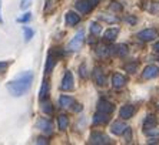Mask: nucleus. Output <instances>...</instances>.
<instances>
[{
    "label": "nucleus",
    "instance_id": "f257e3e1",
    "mask_svg": "<svg viewBox=\"0 0 159 145\" xmlns=\"http://www.w3.org/2000/svg\"><path fill=\"white\" fill-rule=\"evenodd\" d=\"M33 83V74L30 71H25L22 74H19L15 80H11L7 83V91L13 97H22L23 94H26L32 87Z\"/></svg>",
    "mask_w": 159,
    "mask_h": 145
},
{
    "label": "nucleus",
    "instance_id": "f03ea898",
    "mask_svg": "<svg viewBox=\"0 0 159 145\" xmlns=\"http://www.w3.org/2000/svg\"><path fill=\"white\" fill-rule=\"evenodd\" d=\"M83 41H85V33H83V30H80V31L76 33L73 36V39L69 41L67 50L69 51H79L82 48V46H83Z\"/></svg>",
    "mask_w": 159,
    "mask_h": 145
},
{
    "label": "nucleus",
    "instance_id": "7ed1b4c3",
    "mask_svg": "<svg viewBox=\"0 0 159 145\" xmlns=\"http://www.w3.org/2000/svg\"><path fill=\"white\" fill-rule=\"evenodd\" d=\"M75 88V81H73V74L69 70L65 72V76L60 83V90L62 91H72Z\"/></svg>",
    "mask_w": 159,
    "mask_h": 145
},
{
    "label": "nucleus",
    "instance_id": "20e7f679",
    "mask_svg": "<svg viewBox=\"0 0 159 145\" xmlns=\"http://www.w3.org/2000/svg\"><path fill=\"white\" fill-rule=\"evenodd\" d=\"M111 142L109 137L102 132H93L90 137H89V144H93V145H106Z\"/></svg>",
    "mask_w": 159,
    "mask_h": 145
},
{
    "label": "nucleus",
    "instance_id": "39448f33",
    "mask_svg": "<svg viewBox=\"0 0 159 145\" xmlns=\"http://www.w3.org/2000/svg\"><path fill=\"white\" fill-rule=\"evenodd\" d=\"M37 130H40L43 134H48L50 135L53 132V125H52V121L49 120V118H40V120L37 121L36 124Z\"/></svg>",
    "mask_w": 159,
    "mask_h": 145
},
{
    "label": "nucleus",
    "instance_id": "423d86ee",
    "mask_svg": "<svg viewBox=\"0 0 159 145\" xmlns=\"http://www.w3.org/2000/svg\"><path fill=\"white\" fill-rule=\"evenodd\" d=\"M158 37V31L155 29H145L138 33V39L141 41H152Z\"/></svg>",
    "mask_w": 159,
    "mask_h": 145
},
{
    "label": "nucleus",
    "instance_id": "0eeeda50",
    "mask_svg": "<svg viewBox=\"0 0 159 145\" xmlns=\"http://www.w3.org/2000/svg\"><path fill=\"white\" fill-rule=\"evenodd\" d=\"M158 76H159V68L156 65H148V67H145L143 72H142V77L145 80H151V78H155Z\"/></svg>",
    "mask_w": 159,
    "mask_h": 145
},
{
    "label": "nucleus",
    "instance_id": "6e6552de",
    "mask_svg": "<svg viewBox=\"0 0 159 145\" xmlns=\"http://www.w3.org/2000/svg\"><path fill=\"white\" fill-rule=\"evenodd\" d=\"M113 110H115V105L112 104V102L106 101V100H99V102H98V111H102L105 114H112Z\"/></svg>",
    "mask_w": 159,
    "mask_h": 145
},
{
    "label": "nucleus",
    "instance_id": "1a4fd4ad",
    "mask_svg": "<svg viewBox=\"0 0 159 145\" xmlns=\"http://www.w3.org/2000/svg\"><path fill=\"white\" fill-rule=\"evenodd\" d=\"M133 114H135V107L130 105V104L123 105L122 108H120V111H119V117L123 118V120H129V118H132Z\"/></svg>",
    "mask_w": 159,
    "mask_h": 145
},
{
    "label": "nucleus",
    "instance_id": "9d476101",
    "mask_svg": "<svg viewBox=\"0 0 159 145\" xmlns=\"http://www.w3.org/2000/svg\"><path fill=\"white\" fill-rule=\"evenodd\" d=\"M75 7L78 9L82 14H86V13H89V11L92 10L93 6L90 4V2H89V0H78V2H76V4H75Z\"/></svg>",
    "mask_w": 159,
    "mask_h": 145
},
{
    "label": "nucleus",
    "instance_id": "9b49d317",
    "mask_svg": "<svg viewBox=\"0 0 159 145\" xmlns=\"http://www.w3.org/2000/svg\"><path fill=\"white\" fill-rule=\"evenodd\" d=\"M125 84H126V77L122 76L120 72H115L112 76V85H113V88H122Z\"/></svg>",
    "mask_w": 159,
    "mask_h": 145
},
{
    "label": "nucleus",
    "instance_id": "f8f14e48",
    "mask_svg": "<svg viewBox=\"0 0 159 145\" xmlns=\"http://www.w3.org/2000/svg\"><path fill=\"white\" fill-rule=\"evenodd\" d=\"M93 80H95V83H96L98 85H100V87L106 84V78H105V74L102 72L100 67H95V70H93Z\"/></svg>",
    "mask_w": 159,
    "mask_h": 145
},
{
    "label": "nucleus",
    "instance_id": "ddd939ff",
    "mask_svg": "<svg viewBox=\"0 0 159 145\" xmlns=\"http://www.w3.org/2000/svg\"><path fill=\"white\" fill-rule=\"evenodd\" d=\"M126 128H128V125H126L125 122H122V121H116V122L112 124L111 132L112 134H115V135H122L126 131Z\"/></svg>",
    "mask_w": 159,
    "mask_h": 145
},
{
    "label": "nucleus",
    "instance_id": "4468645a",
    "mask_svg": "<svg viewBox=\"0 0 159 145\" xmlns=\"http://www.w3.org/2000/svg\"><path fill=\"white\" fill-rule=\"evenodd\" d=\"M59 105L62 108H72L75 105V100L70 97V95H60L59 98Z\"/></svg>",
    "mask_w": 159,
    "mask_h": 145
},
{
    "label": "nucleus",
    "instance_id": "2eb2a0df",
    "mask_svg": "<svg viewBox=\"0 0 159 145\" xmlns=\"http://www.w3.org/2000/svg\"><path fill=\"white\" fill-rule=\"evenodd\" d=\"M109 121V114H105L102 111H98L93 117V124L95 125H102V124H106Z\"/></svg>",
    "mask_w": 159,
    "mask_h": 145
},
{
    "label": "nucleus",
    "instance_id": "dca6fc26",
    "mask_svg": "<svg viewBox=\"0 0 159 145\" xmlns=\"http://www.w3.org/2000/svg\"><path fill=\"white\" fill-rule=\"evenodd\" d=\"M55 65H56V57L53 56L52 51H49V54H48V58H46V65H44V71L48 72H52V70L55 68Z\"/></svg>",
    "mask_w": 159,
    "mask_h": 145
},
{
    "label": "nucleus",
    "instance_id": "f3484780",
    "mask_svg": "<svg viewBox=\"0 0 159 145\" xmlns=\"http://www.w3.org/2000/svg\"><path fill=\"white\" fill-rule=\"evenodd\" d=\"M118 34H119V29H118V27H111V29H107L106 31H105L103 39L106 41H113L116 37H118Z\"/></svg>",
    "mask_w": 159,
    "mask_h": 145
},
{
    "label": "nucleus",
    "instance_id": "a211bd4d",
    "mask_svg": "<svg viewBox=\"0 0 159 145\" xmlns=\"http://www.w3.org/2000/svg\"><path fill=\"white\" fill-rule=\"evenodd\" d=\"M80 22V16L76 14L75 11H67L66 13V23L69 26H76Z\"/></svg>",
    "mask_w": 159,
    "mask_h": 145
},
{
    "label": "nucleus",
    "instance_id": "6ab92c4d",
    "mask_svg": "<svg viewBox=\"0 0 159 145\" xmlns=\"http://www.w3.org/2000/svg\"><path fill=\"white\" fill-rule=\"evenodd\" d=\"M156 124H158V121H156L155 115H148L146 118H145L143 130H145V131H148V130H151V128H155Z\"/></svg>",
    "mask_w": 159,
    "mask_h": 145
},
{
    "label": "nucleus",
    "instance_id": "aec40b11",
    "mask_svg": "<svg viewBox=\"0 0 159 145\" xmlns=\"http://www.w3.org/2000/svg\"><path fill=\"white\" fill-rule=\"evenodd\" d=\"M57 127H59L60 131H65L69 127V118H67V115L62 114V115L57 117Z\"/></svg>",
    "mask_w": 159,
    "mask_h": 145
},
{
    "label": "nucleus",
    "instance_id": "412c9836",
    "mask_svg": "<svg viewBox=\"0 0 159 145\" xmlns=\"http://www.w3.org/2000/svg\"><path fill=\"white\" fill-rule=\"evenodd\" d=\"M112 53H115V54L123 57V56L128 54V47H126L125 44H119V46H116V47L112 48Z\"/></svg>",
    "mask_w": 159,
    "mask_h": 145
},
{
    "label": "nucleus",
    "instance_id": "4be33fe9",
    "mask_svg": "<svg viewBox=\"0 0 159 145\" xmlns=\"http://www.w3.org/2000/svg\"><path fill=\"white\" fill-rule=\"evenodd\" d=\"M48 93H49V81L43 80V83H42V88H40V91H39V98H40V101L44 100V97L48 95Z\"/></svg>",
    "mask_w": 159,
    "mask_h": 145
},
{
    "label": "nucleus",
    "instance_id": "5701e85b",
    "mask_svg": "<svg viewBox=\"0 0 159 145\" xmlns=\"http://www.w3.org/2000/svg\"><path fill=\"white\" fill-rule=\"evenodd\" d=\"M40 110L43 111L44 114H48V115H50V114L53 113L52 104H50L49 101H43V100H42V102H40Z\"/></svg>",
    "mask_w": 159,
    "mask_h": 145
},
{
    "label": "nucleus",
    "instance_id": "b1692460",
    "mask_svg": "<svg viewBox=\"0 0 159 145\" xmlns=\"http://www.w3.org/2000/svg\"><path fill=\"white\" fill-rule=\"evenodd\" d=\"M90 33H92L93 36H99L100 34V31H102V27H100V24L99 23H96V22H92L90 23Z\"/></svg>",
    "mask_w": 159,
    "mask_h": 145
},
{
    "label": "nucleus",
    "instance_id": "393cba45",
    "mask_svg": "<svg viewBox=\"0 0 159 145\" xmlns=\"http://www.w3.org/2000/svg\"><path fill=\"white\" fill-rule=\"evenodd\" d=\"M109 50H111L109 47H106V46H102V44H100V46H98L96 53L100 56V57H106V56L109 54Z\"/></svg>",
    "mask_w": 159,
    "mask_h": 145
},
{
    "label": "nucleus",
    "instance_id": "a878e982",
    "mask_svg": "<svg viewBox=\"0 0 159 145\" xmlns=\"http://www.w3.org/2000/svg\"><path fill=\"white\" fill-rule=\"evenodd\" d=\"M23 33H25V41L29 43V41L32 40V37H33L34 31L30 29V27H23Z\"/></svg>",
    "mask_w": 159,
    "mask_h": 145
},
{
    "label": "nucleus",
    "instance_id": "bb28decb",
    "mask_svg": "<svg viewBox=\"0 0 159 145\" xmlns=\"http://www.w3.org/2000/svg\"><path fill=\"white\" fill-rule=\"evenodd\" d=\"M102 20H105V22H107V23H115V22H118V19L115 17V16H112L111 17V14H106V13H100V16H99Z\"/></svg>",
    "mask_w": 159,
    "mask_h": 145
},
{
    "label": "nucleus",
    "instance_id": "cd10ccee",
    "mask_svg": "<svg viewBox=\"0 0 159 145\" xmlns=\"http://www.w3.org/2000/svg\"><path fill=\"white\" fill-rule=\"evenodd\" d=\"M30 19H32V13H29V11H27V13H25L22 17L17 19V22L19 23H26V22H29Z\"/></svg>",
    "mask_w": 159,
    "mask_h": 145
},
{
    "label": "nucleus",
    "instance_id": "c85d7f7f",
    "mask_svg": "<svg viewBox=\"0 0 159 145\" xmlns=\"http://www.w3.org/2000/svg\"><path fill=\"white\" fill-rule=\"evenodd\" d=\"M138 68V63H133V64H126L125 65V70L129 72H135Z\"/></svg>",
    "mask_w": 159,
    "mask_h": 145
},
{
    "label": "nucleus",
    "instance_id": "c756f323",
    "mask_svg": "<svg viewBox=\"0 0 159 145\" xmlns=\"http://www.w3.org/2000/svg\"><path fill=\"white\" fill-rule=\"evenodd\" d=\"M30 4H32V0H22V3H20V9H22V10H26V9L30 7Z\"/></svg>",
    "mask_w": 159,
    "mask_h": 145
},
{
    "label": "nucleus",
    "instance_id": "7c9ffc66",
    "mask_svg": "<svg viewBox=\"0 0 159 145\" xmlns=\"http://www.w3.org/2000/svg\"><path fill=\"white\" fill-rule=\"evenodd\" d=\"M146 132V135H149V137H159V130H155V128H151V130H148V131H145Z\"/></svg>",
    "mask_w": 159,
    "mask_h": 145
},
{
    "label": "nucleus",
    "instance_id": "2f4dec72",
    "mask_svg": "<svg viewBox=\"0 0 159 145\" xmlns=\"http://www.w3.org/2000/svg\"><path fill=\"white\" fill-rule=\"evenodd\" d=\"M9 65H10V63H9V61H0V72L6 71Z\"/></svg>",
    "mask_w": 159,
    "mask_h": 145
},
{
    "label": "nucleus",
    "instance_id": "473e14b6",
    "mask_svg": "<svg viewBox=\"0 0 159 145\" xmlns=\"http://www.w3.org/2000/svg\"><path fill=\"white\" fill-rule=\"evenodd\" d=\"M79 74H80L82 78H85V77L88 76V72H86V65H85V64L80 65V68H79Z\"/></svg>",
    "mask_w": 159,
    "mask_h": 145
},
{
    "label": "nucleus",
    "instance_id": "72a5a7b5",
    "mask_svg": "<svg viewBox=\"0 0 159 145\" xmlns=\"http://www.w3.org/2000/svg\"><path fill=\"white\" fill-rule=\"evenodd\" d=\"M151 13H159V3H152V6L149 7Z\"/></svg>",
    "mask_w": 159,
    "mask_h": 145
},
{
    "label": "nucleus",
    "instance_id": "f704fd0d",
    "mask_svg": "<svg viewBox=\"0 0 159 145\" xmlns=\"http://www.w3.org/2000/svg\"><path fill=\"white\" fill-rule=\"evenodd\" d=\"M111 9L112 10H116V11H119L120 9H122V6H119V3H116V2H112V4H111Z\"/></svg>",
    "mask_w": 159,
    "mask_h": 145
},
{
    "label": "nucleus",
    "instance_id": "c9c22d12",
    "mask_svg": "<svg viewBox=\"0 0 159 145\" xmlns=\"http://www.w3.org/2000/svg\"><path fill=\"white\" fill-rule=\"evenodd\" d=\"M37 144H39V145H44V144H48V139H46V138H44V137H39V138H37Z\"/></svg>",
    "mask_w": 159,
    "mask_h": 145
},
{
    "label": "nucleus",
    "instance_id": "e433bc0d",
    "mask_svg": "<svg viewBox=\"0 0 159 145\" xmlns=\"http://www.w3.org/2000/svg\"><path fill=\"white\" fill-rule=\"evenodd\" d=\"M125 20L128 23H130V24H135V23H136V19H135V17H126Z\"/></svg>",
    "mask_w": 159,
    "mask_h": 145
},
{
    "label": "nucleus",
    "instance_id": "4c0bfd02",
    "mask_svg": "<svg viewBox=\"0 0 159 145\" xmlns=\"http://www.w3.org/2000/svg\"><path fill=\"white\" fill-rule=\"evenodd\" d=\"M73 107H75L73 110H75V111H76V113H79V111H82V110H83V107H82L80 104H75Z\"/></svg>",
    "mask_w": 159,
    "mask_h": 145
},
{
    "label": "nucleus",
    "instance_id": "58836bf2",
    "mask_svg": "<svg viewBox=\"0 0 159 145\" xmlns=\"http://www.w3.org/2000/svg\"><path fill=\"white\" fill-rule=\"evenodd\" d=\"M89 2H90V4H92V6H96V4L99 3L100 0H89Z\"/></svg>",
    "mask_w": 159,
    "mask_h": 145
},
{
    "label": "nucleus",
    "instance_id": "ea45409f",
    "mask_svg": "<svg viewBox=\"0 0 159 145\" xmlns=\"http://www.w3.org/2000/svg\"><path fill=\"white\" fill-rule=\"evenodd\" d=\"M3 23V19H2V0H0V24Z\"/></svg>",
    "mask_w": 159,
    "mask_h": 145
},
{
    "label": "nucleus",
    "instance_id": "a19ab883",
    "mask_svg": "<svg viewBox=\"0 0 159 145\" xmlns=\"http://www.w3.org/2000/svg\"><path fill=\"white\" fill-rule=\"evenodd\" d=\"M153 50L159 51V41H158V43H155V46H153Z\"/></svg>",
    "mask_w": 159,
    "mask_h": 145
}]
</instances>
